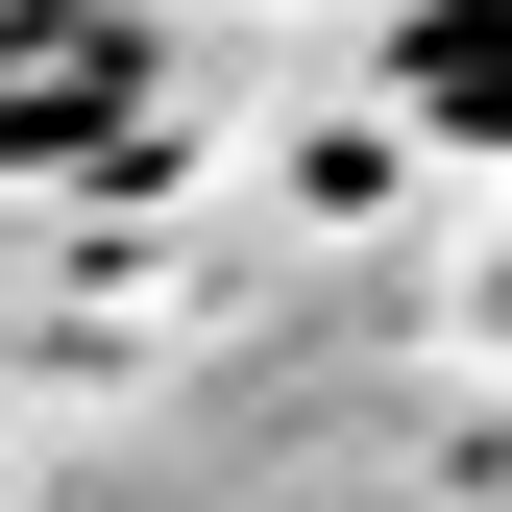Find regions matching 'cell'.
<instances>
[{"instance_id":"cell-1","label":"cell","mask_w":512,"mask_h":512,"mask_svg":"<svg viewBox=\"0 0 512 512\" xmlns=\"http://www.w3.org/2000/svg\"><path fill=\"white\" fill-rule=\"evenodd\" d=\"M0 171H147V25L122 0H0Z\"/></svg>"},{"instance_id":"cell-2","label":"cell","mask_w":512,"mask_h":512,"mask_svg":"<svg viewBox=\"0 0 512 512\" xmlns=\"http://www.w3.org/2000/svg\"><path fill=\"white\" fill-rule=\"evenodd\" d=\"M391 98L439 122V147H512V0H415V25H391Z\"/></svg>"}]
</instances>
